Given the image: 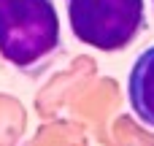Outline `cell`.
Returning a JSON list of instances; mask_svg holds the SVG:
<instances>
[{
	"instance_id": "6da1fadb",
	"label": "cell",
	"mask_w": 154,
	"mask_h": 146,
	"mask_svg": "<svg viewBox=\"0 0 154 146\" xmlns=\"http://www.w3.org/2000/svg\"><path fill=\"white\" fill-rule=\"evenodd\" d=\"M54 0H0V57L19 70H32L60 49Z\"/></svg>"
},
{
	"instance_id": "7a4b0ae2",
	"label": "cell",
	"mask_w": 154,
	"mask_h": 146,
	"mask_svg": "<svg viewBox=\"0 0 154 146\" xmlns=\"http://www.w3.org/2000/svg\"><path fill=\"white\" fill-rule=\"evenodd\" d=\"M76 41L97 51L127 49L146 27L143 0H65Z\"/></svg>"
},
{
	"instance_id": "3957f363",
	"label": "cell",
	"mask_w": 154,
	"mask_h": 146,
	"mask_svg": "<svg viewBox=\"0 0 154 146\" xmlns=\"http://www.w3.org/2000/svg\"><path fill=\"white\" fill-rule=\"evenodd\" d=\"M127 100L133 114L154 130V46L143 49L127 76Z\"/></svg>"
},
{
	"instance_id": "277c9868",
	"label": "cell",
	"mask_w": 154,
	"mask_h": 146,
	"mask_svg": "<svg viewBox=\"0 0 154 146\" xmlns=\"http://www.w3.org/2000/svg\"><path fill=\"white\" fill-rule=\"evenodd\" d=\"M152 3H154V0H152Z\"/></svg>"
}]
</instances>
